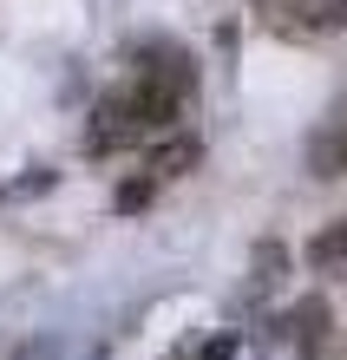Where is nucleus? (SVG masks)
Wrapping results in <instances>:
<instances>
[{"label": "nucleus", "mask_w": 347, "mask_h": 360, "mask_svg": "<svg viewBox=\"0 0 347 360\" xmlns=\"http://www.w3.org/2000/svg\"><path fill=\"white\" fill-rule=\"evenodd\" d=\"M308 262L321 275H347V217H334L328 229H315V236H308Z\"/></svg>", "instance_id": "4"}, {"label": "nucleus", "mask_w": 347, "mask_h": 360, "mask_svg": "<svg viewBox=\"0 0 347 360\" xmlns=\"http://www.w3.org/2000/svg\"><path fill=\"white\" fill-rule=\"evenodd\" d=\"M151 131H158V124H151V112L138 105V92L118 86L112 98H99L92 124H85V151L105 158V151H125V144H138V138H151Z\"/></svg>", "instance_id": "1"}, {"label": "nucleus", "mask_w": 347, "mask_h": 360, "mask_svg": "<svg viewBox=\"0 0 347 360\" xmlns=\"http://www.w3.org/2000/svg\"><path fill=\"white\" fill-rule=\"evenodd\" d=\"M308 171H315V177H347V98L315 124V138H308Z\"/></svg>", "instance_id": "2"}, {"label": "nucleus", "mask_w": 347, "mask_h": 360, "mask_svg": "<svg viewBox=\"0 0 347 360\" xmlns=\"http://www.w3.org/2000/svg\"><path fill=\"white\" fill-rule=\"evenodd\" d=\"M197 158H203V144H197V138H184V131H177V138H158V144H151V158H144V177L170 184V177H184Z\"/></svg>", "instance_id": "3"}, {"label": "nucleus", "mask_w": 347, "mask_h": 360, "mask_svg": "<svg viewBox=\"0 0 347 360\" xmlns=\"http://www.w3.org/2000/svg\"><path fill=\"white\" fill-rule=\"evenodd\" d=\"M282 334H289L295 347H321V341H328V308H321V302H301V308H289Z\"/></svg>", "instance_id": "5"}, {"label": "nucleus", "mask_w": 347, "mask_h": 360, "mask_svg": "<svg viewBox=\"0 0 347 360\" xmlns=\"http://www.w3.org/2000/svg\"><path fill=\"white\" fill-rule=\"evenodd\" d=\"M295 20H308V27H341L347 20V0H289Z\"/></svg>", "instance_id": "6"}, {"label": "nucleus", "mask_w": 347, "mask_h": 360, "mask_svg": "<svg viewBox=\"0 0 347 360\" xmlns=\"http://www.w3.org/2000/svg\"><path fill=\"white\" fill-rule=\"evenodd\" d=\"M151 190H158V177H132V184L118 190V210H144V203H151Z\"/></svg>", "instance_id": "7"}]
</instances>
